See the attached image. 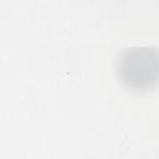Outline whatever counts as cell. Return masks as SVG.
Returning a JSON list of instances; mask_svg holds the SVG:
<instances>
[{"label":"cell","instance_id":"1","mask_svg":"<svg viewBox=\"0 0 159 159\" xmlns=\"http://www.w3.org/2000/svg\"><path fill=\"white\" fill-rule=\"evenodd\" d=\"M122 82L133 89H147L158 77V53L154 47L132 46L123 50L118 58Z\"/></svg>","mask_w":159,"mask_h":159}]
</instances>
